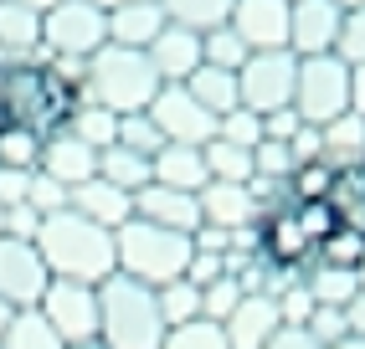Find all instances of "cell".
<instances>
[{
  "mask_svg": "<svg viewBox=\"0 0 365 349\" xmlns=\"http://www.w3.org/2000/svg\"><path fill=\"white\" fill-rule=\"evenodd\" d=\"M252 252L267 272H288V278H299V272L314 267L319 257L324 236L339 226V216L329 201H294V195H283V185L267 195V206H257V221H252Z\"/></svg>",
  "mask_w": 365,
  "mask_h": 349,
  "instance_id": "6da1fadb",
  "label": "cell"
},
{
  "mask_svg": "<svg viewBox=\"0 0 365 349\" xmlns=\"http://www.w3.org/2000/svg\"><path fill=\"white\" fill-rule=\"evenodd\" d=\"M78 78L72 72H62L57 62H11L6 67V93H0V113H6L11 123H26V129H36L41 139H52L67 129L72 108H78Z\"/></svg>",
  "mask_w": 365,
  "mask_h": 349,
  "instance_id": "7a4b0ae2",
  "label": "cell"
},
{
  "mask_svg": "<svg viewBox=\"0 0 365 349\" xmlns=\"http://www.w3.org/2000/svg\"><path fill=\"white\" fill-rule=\"evenodd\" d=\"M36 252H41L46 272L62 278V283H88V288H98V283H108L113 272H118V262H113V231L83 221L78 211H52V216H41Z\"/></svg>",
  "mask_w": 365,
  "mask_h": 349,
  "instance_id": "3957f363",
  "label": "cell"
},
{
  "mask_svg": "<svg viewBox=\"0 0 365 349\" xmlns=\"http://www.w3.org/2000/svg\"><path fill=\"white\" fill-rule=\"evenodd\" d=\"M165 83L155 78V67L144 52H129V46H103L83 62V78H78V98L83 103H98L108 113H144L155 103V93Z\"/></svg>",
  "mask_w": 365,
  "mask_h": 349,
  "instance_id": "277c9868",
  "label": "cell"
},
{
  "mask_svg": "<svg viewBox=\"0 0 365 349\" xmlns=\"http://www.w3.org/2000/svg\"><path fill=\"white\" fill-rule=\"evenodd\" d=\"M165 318L155 303V288H144L124 272L98 283V344L108 349H160L165 344Z\"/></svg>",
  "mask_w": 365,
  "mask_h": 349,
  "instance_id": "5b68a950",
  "label": "cell"
},
{
  "mask_svg": "<svg viewBox=\"0 0 365 349\" xmlns=\"http://www.w3.org/2000/svg\"><path fill=\"white\" fill-rule=\"evenodd\" d=\"M190 252H196V241H190V236L150 226V221H139V216H129L124 226L113 231V262H118V272L134 278V283H144V288L180 283L185 267H190Z\"/></svg>",
  "mask_w": 365,
  "mask_h": 349,
  "instance_id": "8992f818",
  "label": "cell"
},
{
  "mask_svg": "<svg viewBox=\"0 0 365 349\" xmlns=\"http://www.w3.org/2000/svg\"><path fill=\"white\" fill-rule=\"evenodd\" d=\"M108 46V11L88 0H62L57 11L41 16V57L46 62H88Z\"/></svg>",
  "mask_w": 365,
  "mask_h": 349,
  "instance_id": "52a82bcc",
  "label": "cell"
},
{
  "mask_svg": "<svg viewBox=\"0 0 365 349\" xmlns=\"http://www.w3.org/2000/svg\"><path fill=\"white\" fill-rule=\"evenodd\" d=\"M294 113H299V123H314V129H324V123H334L339 113H350V67L334 52L299 57Z\"/></svg>",
  "mask_w": 365,
  "mask_h": 349,
  "instance_id": "ba28073f",
  "label": "cell"
},
{
  "mask_svg": "<svg viewBox=\"0 0 365 349\" xmlns=\"http://www.w3.org/2000/svg\"><path fill=\"white\" fill-rule=\"evenodd\" d=\"M294 83H299V57L294 52H252L237 72V98L242 108L267 118L294 108Z\"/></svg>",
  "mask_w": 365,
  "mask_h": 349,
  "instance_id": "9c48e42d",
  "label": "cell"
},
{
  "mask_svg": "<svg viewBox=\"0 0 365 349\" xmlns=\"http://www.w3.org/2000/svg\"><path fill=\"white\" fill-rule=\"evenodd\" d=\"M36 313L52 323V334L62 344H88V339H98V288H88V283H62L52 278L41 293V303Z\"/></svg>",
  "mask_w": 365,
  "mask_h": 349,
  "instance_id": "30bf717a",
  "label": "cell"
},
{
  "mask_svg": "<svg viewBox=\"0 0 365 349\" xmlns=\"http://www.w3.org/2000/svg\"><path fill=\"white\" fill-rule=\"evenodd\" d=\"M150 113V123L160 129L165 144H180V149H206L216 139V118L196 103V98L185 93V83H165L155 93V103L144 108Z\"/></svg>",
  "mask_w": 365,
  "mask_h": 349,
  "instance_id": "8fae6325",
  "label": "cell"
},
{
  "mask_svg": "<svg viewBox=\"0 0 365 349\" xmlns=\"http://www.w3.org/2000/svg\"><path fill=\"white\" fill-rule=\"evenodd\" d=\"M52 272H46L36 241H16V236H0V298L21 313V308H36Z\"/></svg>",
  "mask_w": 365,
  "mask_h": 349,
  "instance_id": "7c38bea8",
  "label": "cell"
},
{
  "mask_svg": "<svg viewBox=\"0 0 365 349\" xmlns=\"http://www.w3.org/2000/svg\"><path fill=\"white\" fill-rule=\"evenodd\" d=\"M339 16H345V11H339L334 0H294V6H288V52H294V57L334 52Z\"/></svg>",
  "mask_w": 365,
  "mask_h": 349,
  "instance_id": "4fadbf2b",
  "label": "cell"
},
{
  "mask_svg": "<svg viewBox=\"0 0 365 349\" xmlns=\"http://www.w3.org/2000/svg\"><path fill=\"white\" fill-rule=\"evenodd\" d=\"M227 26L247 52H288V0H237Z\"/></svg>",
  "mask_w": 365,
  "mask_h": 349,
  "instance_id": "5bb4252c",
  "label": "cell"
},
{
  "mask_svg": "<svg viewBox=\"0 0 365 349\" xmlns=\"http://www.w3.org/2000/svg\"><path fill=\"white\" fill-rule=\"evenodd\" d=\"M134 216L150 221V226H165V231H180V236H196L201 231V201L185 190H165V185H144L134 190Z\"/></svg>",
  "mask_w": 365,
  "mask_h": 349,
  "instance_id": "9a60e30c",
  "label": "cell"
},
{
  "mask_svg": "<svg viewBox=\"0 0 365 349\" xmlns=\"http://www.w3.org/2000/svg\"><path fill=\"white\" fill-rule=\"evenodd\" d=\"M201 201V226H216V231H252L257 221V195L247 185H227V180H206V190L196 195Z\"/></svg>",
  "mask_w": 365,
  "mask_h": 349,
  "instance_id": "2e32d148",
  "label": "cell"
},
{
  "mask_svg": "<svg viewBox=\"0 0 365 349\" xmlns=\"http://www.w3.org/2000/svg\"><path fill=\"white\" fill-rule=\"evenodd\" d=\"M278 329H283V318H278V298L273 293H242V303L222 323L227 349H262Z\"/></svg>",
  "mask_w": 365,
  "mask_h": 349,
  "instance_id": "e0dca14e",
  "label": "cell"
},
{
  "mask_svg": "<svg viewBox=\"0 0 365 349\" xmlns=\"http://www.w3.org/2000/svg\"><path fill=\"white\" fill-rule=\"evenodd\" d=\"M46 180H57L62 190H78V185H88L93 174H98V149H88L83 139H72L67 129L62 134H52L41 144V165H36Z\"/></svg>",
  "mask_w": 365,
  "mask_h": 349,
  "instance_id": "ac0fdd59",
  "label": "cell"
},
{
  "mask_svg": "<svg viewBox=\"0 0 365 349\" xmlns=\"http://www.w3.org/2000/svg\"><path fill=\"white\" fill-rule=\"evenodd\" d=\"M67 211H78L83 221H93V226H103V231H118L134 216V195L118 190V185H108L103 174H93L88 185L67 190Z\"/></svg>",
  "mask_w": 365,
  "mask_h": 349,
  "instance_id": "d6986e66",
  "label": "cell"
},
{
  "mask_svg": "<svg viewBox=\"0 0 365 349\" xmlns=\"http://www.w3.org/2000/svg\"><path fill=\"white\" fill-rule=\"evenodd\" d=\"M150 67H155V78L160 83H185L190 72L201 67V36L196 31H185V26H165L155 41H150Z\"/></svg>",
  "mask_w": 365,
  "mask_h": 349,
  "instance_id": "ffe728a7",
  "label": "cell"
},
{
  "mask_svg": "<svg viewBox=\"0 0 365 349\" xmlns=\"http://www.w3.org/2000/svg\"><path fill=\"white\" fill-rule=\"evenodd\" d=\"M170 26L160 0H139V6L108 11V46H129V52H150V41Z\"/></svg>",
  "mask_w": 365,
  "mask_h": 349,
  "instance_id": "44dd1931",
  "label": "cell"
},
{
  "mask_svg": "<svg viewBox=\"0 0 365 349\" xmlns=\"http://www.w3.org/2000/svg\"><path fill=\"white\" fill-rule=\"evenodd\" d=\"M0 57L6 62L41 57V16L21 0H0Z\"/></svg>",
  "mask_w": 365,
  "mask_h": 349,
  "instance_id": "7402d4cb",
  "label": "cell"
},
{
  "mask_svg": "<svg viewBox=\"0 0 365 349\" xmlns=\"http://www.w3.org/2000/svg\"><path fill=\"white\" fill-rule=\"evenodd\" d=\"M150 180L165 185V190H185V195H201L206 190V160L201 149H180V144H165L160 155L150 160Z\"/></svg>",
  "mask_w": 365,
  "mask_h": 349,
  "instance_id": "603a6c76",
  "label": "cell"
},
{
  "mask_svg": "<svg viewBox=\"0 0 365 349\" xmlns=\"http://www.w3.org/2000/svg\"><path fill=\"white\" fill-rule=\"evenodd\" d=\"M185 93L196 98V103L211 113V118H227L232 108H242V98H237V72H222V67H196L185 78Z\"/></svg>",
  "mask_w": 365,
  "mask_h": 349,
  "instance_id": "cb8c5ba5",
  "label": "cell"
},
{
  "mask_svg": "<svg viewBox=\"0 0 365 349\" xmlns=\"http://www.w3.org/2000/svg\"><path fill=\"white\" fill-rule=\"evenodd\" d=\"M319 139H324V165L329 170H345V165H355L360 155H365V113H339L334 123H324L319 129Z\"/></svg>",
  "mask_w": 365,
  "mask_h": 349,
  "instance_id": "d4e9b609",
  "label": "cell"
},
{
  "mask_svg": "<svg viewBox=\"0 0 365 349\" xmlns=\"http://www.w3.org/2000/svg\"><path fill=\"white\" fill-rule=\"evenodd\" d=\"M329 206H334V216L345 221L350 231H360V236H365V155H360L355 165H345V170H334Z\"/></svg>",
  "mask_w": 365,
  "mask_h": 349,
  "instance_id": "484cf974",
  "label": "cell"
},
{
  "mask_svg": "<svg viewBox=\"0 0 365 349\" xmlns=\"http://www.w3.org/2000/svg\"><path fill=\"white\" fill-rule=\"evenodd\" d=\"M232 6H237V0H160V11H165L170 26H185V31H196V36L227 26Z\"/></svg>",
  "mask_w": 365,
  "mask_h": 349,
  "instance_id": "4316f807",
  "label": "cell"
},
{
  "mask_svg": "<svg viewBox=\"0 0 365 349\" xmlns=\"http://www.w3.org/2000/svg\"><path fill=\"white\" fill-rule=\"evenodd\" d=\"M304 288L314 298V308H345L350 298L365 288V278H360V272H345V267H319V262H314L304 272Z\"/></svg>",
  "mask_w": 365,
  "mask_h": 349,
  "instance_id": "83f0119b",
  "label": "cell"
},
{
  "mask_svg": "<svg viewBox=\"0 0 365 349\" xmlns=\"http://www.w3.org/2000/svg\"><path fill=\"white\" fill-rule=\"evenodd\" d=\"M67 134L103 155V149L118 144V113H108V108H98V103H78V108H72V118H67Z\"/></svg>",
  "mask_w": 365,
  "mask_h": 349,
  "instance_id": "f1b7e54d",
  "label": "cell"
},
{
  "mask_svg": "<svg viewBox=\"0 0 365 349\" xmlns=\"http://www.w3.org/2000/svg\"><path fill=\"white\" fill-rule=\"evenodd\" d=\"M41 134L26 129V123H11L6 118V129H0V170H21V174H31L41 165Z\"/></svg>",
  "mask_w": 365,
  "mask_h": 349,
  "instance_id": "f546056e",
  "label": "cell"
},
{
  "mask_svg": "<svg viewBox=\"0 0 365 349\" xmlns=\"http://www.w3.org/2000/svg\"><path fill=\"white\" fill-rule=\"evenodd\" d=\"M206 160V174L211 180H227V185H252V149H237L227 139H211L201 149Z\"/></svg>",
  "mask_w": 365,
  "mask_h": 349,
  "instance_id": "4dcf8cb0",
  "label": "cell"
},
{
  "mask_svg": "<svg viewBox=\"0 0 365 349\" xmlns=\"http://www.w3.org/2000/svg\"><path fill=\"white\" fill-rule=\"evenodd\" d=\"M98 174H103V180L108 185H118V190H144V185H150V160H144V155H134V149H103V155H98Z\"/></svg>",
  "mask_w": 365,
  "mask_h": 349,
  "instance_id": "1f68e13d",
  "label": "cell"
},
{
  "mask_svg": "<svg viewBox=\"0 0 365 349\" xmlns=\"http://www.w3.org/2000/svg\"><path fill=\"white\" fill-rule=\"evenodd\" d=\"M0 349H67V344L52 334V323H46L36 308H21L11 318V329L0 334Z\"/></svg>",
  "mask_w": 365,
  "mask_h": 349,
  "instance_id": "d6a6232c",
  "label": "cell"
},
{
  "mask_svg": "<svg viewBox=\"0 0 365 349\" xmlns=\"http://www.w3.org/2000/svg\"><path fill=\"white\" fill-rule=\"evenodd\" d=\"M155 303H160V318H165V329H180V323H196L201 318V288L196 283H165L155 288Z\"/></svg>",
  "mask_w": 365,
  "mask_h": 349,
  "instance_id": "836d02e7",
  "label": "cell"
},
{
  "mask_svg": "<svg viewBox=\"0 0 365 349\" xmlns=\"http://www.w3.org/2000/svg\"><path fill=\"white\" fill-rule=\"evenodd\" d=\"M314 262H319V267H345V272H360V278H365V236L339 221V226L324 236V246H319Z\"/></svg>",
  "mask_w": 365,
  "mask_h": 349,
  "instance_id": "e575fe53",
  "label": "cell"
},
{
  "mask_svg": "<svg viewBox=\"0 0 365 349\" xmlns=\"http://www.w3.org/2000/svg\"><path fill=\"white\" fill-rule=\"evenodd\" d=\"M247 57H252V52H247V41H242L232 26H216V31L201 36V62H206V67L242 72V62H247Z\"/></svg>",
  "mask_w": 365,
  "mask_h": 349,
  "instance_id": "d590c367",
  "label": "cell"
},
{
  "mask_svg": "<svg viewBox=\"0 0 365 349\" xmlns=\"http://www.w3.org/2000/svg\"><path fill=\"white\" fill-rule=\"evenodd\" d=\"M118 149H134V155H144V160L160 155L165 139H160V129L150 123V113H124V118H118Z\"/></svg>",
  "mask_w": 365,
  "mask_h": 349,
  "instance_id": "8d00e7d4",
  "label": "cell"
},
{
  "mask_svg": "<svg viewBox=\"0 0 365 349\" xmlns=\"http://www.w3.org/2000/svg\"><path fill=\"white\" fill-rule=\"evenodd\" d=\"M160 349H227V334H222V323H180V329H170Z\"/></svg>",
  "mask_w": 365,
  "mask_h": 349,
  "instance_id": "74e56055",
  "label": "cell"
},
{
  "mask_svg": "<svg viewBox=\"0 0 365 349\" xmlns=\"http://www.w3.org/2000/svg\"><path fill=\"white\" fill-rule=\"evenodd\" d=\"M334 57L345 62V67H360V62H365V11H345V16H339Z\"/></svg>",
  "mask_w": 365,
  "mask_h": 349,
  "instance_id": "f35d334b",
  "label": "cell"
},
{
  "mask_svg": "<svg viewBox=\"0 0 365 349\" xmlns=\"http://www.w3.org/2000/svg\"><path fill=\"white\" fill-rule=\"evenodd\" d=\"M237 303H242V283L237 278H216L211 288H201V318L206 323H227Z\"/></svg>",
  "mask_w": 365,
  "mask_h": 349,
  "instance_id": "ab89813d",
  "label": "cell"
},
{
  "mask_svg": "<svg viewBox=\"0 0 365 349\" xmlns=\"http://www.w3.org/2000/svg\"><path fill=\"white\" fill-rule=\"evenodd\" d=\"M216 139H227L237 149H257L262 144V118L247 113V108H232L227 118H216Z\"/></svg>",
  "mask_w": 365,
  "mask_h": 349,
  "instance_id": "60d3db41",
  "label": "cell"
},
{
  "mask_svg": "<svg viewBox=\"0 0 365 349\" xmlns=\"http://www.w3.org/2000/svg\"><path fill=\"white\" fill-rule=\"evenodd\" d=\"M273 298H278V318H283V329H304V323H309L314 298H309L304 278H299V283H288V288H283V293H273Z\"/></svg>",
  "mask_w": 365,
  "mask_h": 349,
  "instance_id": "b9f144b4",
  "label": "cell"
},
{
  "mask_svg": "<svg viewBox=\"0 0 365 349\" xmlns=\"http://www.w3.org/2000/svg\"><path fill=\"white\" fill-rule=\"evenodd\" d=\"M304 329H309V339L319 344V349H329V344H339V339L350 334L345 329V308H314Z\"/></svg>",
  "mask_w": 365,
  "mask_h": 349,
  "instance_id": "7bdbcfd3",
  "label": "cell"
},
{
  "mask_svg": "<svg viewBox=\"0 0 365 349\" xmlns=\"http://www.w3.org/2000/svg\"><path fill=\"white\" fill-rule=\"evenodd\" d=\"M26 206H31L36 216H52V211H67V190H62L57 180H46V174L36 170V174H31V190H26Z\"/></svg>",
  "mask_w": 365,
  "mask_h": 349,
  "instance_id": "ee69618b",
  "label": "cell"
},
{
  "mask_svg": "<svg viewBox=\"0 0 365 349\" xmlns=\"http://www.w3.org/2000/svg\"><path fill=\"white\" fill-rule=\"evenodd\" d=\"M216 278H227V252H190L185 283H196V288H211Z\"/></svg>",
  "mask_w": 365,
  "mask_h": 349,
  "instance_id": "f6af8a7d",
  "label": "cell"
},
{
  "mask_svg": "<svg viewBox=\"0 0 365 349\" xmlns=\"http://www.w3.org/2000/svg\"><path fill=\"white\" fill-rule=\"evenodd\" d=\"M36 231H41V216H36L31 206H11V211H6V231H0V236H16V241H36Z\"/></svg>",
  "mask_w": 365,
  "mask_h": 349,
  "instance_id": "bcb514c9",
  "label": "cell"
},
{
  "mask_svg": "<svg viewBox=\"0 0 365 349\" xmlns=\"http://www.w3.org/2000/svg\"><path fill=\"white\" fill-rule=\"evenodd\" d=\"M36 174V170H31ZM31 174H21V170H0V206H26V190H31Z\"/></svg>",
  "mask_w": 365,
  "mask_h": 349,
  "instance_id": "7dc6e473",
  "label": "cell"
},
{
  "mask_svg": "<svg viewBox=\"0 0 365 349\" xmlns=\"http://www.w3.org/2000/svg\"><path fill=\"white\" fill-rule=\"evenodd\" d=\"M262 349H319V344L309 339V329H278V334L267 339Z\"/></svg>",
  "mask_w": 365,
  "mask_h": 349,
  "instance_id": "c3c4849f",
  "label": "cell"
},
{
  "mask_svg": "<svg viewBox=\"0 0 365 349\" xmlns=\"http://www.w3.org/2000/svg\"><path fill=\"white\" fill-rule=\"evenodd\" d=\"M345 329H350V339H365V288L345 303Z\"/></svg>",
  "mask_w": 365,
  "mask_h": 349,
  "instance_id": "681fc988",
  "label": "cell"
},
{
  "mask_svg": "<svg viewBox=\"0 0 365 349\" xmlns=\"http://www.w3.org/2000/svg\"><path fill=\"white\" fill-rule=\"evenodd\" d=\"M350 113H365V62L350 67Z\"/></svg>",
  "mask_w": 365,
  "mask_h": 349,
  "instance_id": "f907efd6",
  "label": "cell"
},
{
  "mask_svg": "<svg viewBox=\"0 0 365 349\" xmlns=\"http://www.w3.org/2000/svg\"><path fill=\"white\" fill-rule=\"evenodd\" d=\"M21 6H31L36 16H46V11H57V6H62V0H21Z\"/></svg>",
  "mask_w": 365,
  "mask_h": 349,
  "instance_id": "816d5d0a",
  "label": "cell"
},
{
  "mask_svg": "<svg viewBox=\"0 0 365 349\" xmlns=\"http://www.w3.org/2000/svg\"><path fill=\"white\" fill-rule=\"evenodd\" d=\"M88 6H98V11H118V6H139V0H88Z\"/></svg>",
  "mask_w": 365,
  "mask_h": 349,
  "instance_id": "f5cc1de1",
  "label": "cell"
},
{
  "mask_svg": "<svg viewBox=\"0 0 365 349\" xmlns=\"http://www.w3.org/2000/svg\"><path fill=\"white\" fill-rule=\"evenodd\" d=\"M11 318H16V308L6 303V298H0V334H6V329H11Z\"/></svg>",
  "mask_w": 365,
  "mask_h": 349,
  "instance_id": "db71d44e",
  "label": "cell"
},
{
  "mask_svg": "<svg viewBox=\"0 0 365 349\" xmlns=\"http://www.w3.org/2000/svg\"><path fill=\"white\" fill-rule=\"evenodd\" d=\"M329 349H365V339H350V334H345V339H339V344H329Z\"/></svg>",
  "mask_w": 365,
  "mask_h": 349,
  "instance_id": "11a10c76",
  "label": "cell"
},
{
  "mask_svg": "<svg viewBox=\"0 0 365 349\" xmlns=\"http://www.w3.org/2000/svg\"><path fill=\"white\" fill-rule=\"evenodd\" d=\"M339 11H365V0H334Z\"/></svg>",
  "mask_w": 365,
  "mask_h": 349,
  "instance_id": "9f6ffc18",
  "label": "cell"
},
{
  "mask_svg": "<svg viewBox=\"0 0 365 349\" xmlns=\"http://www.w3.org/2000/svg\"><path fill=\"white\" fill-rule=\"evenodd\" d=\"M67 349H108V344H98V339H88V344H67Z\"/></svg>",
  "mask_w": 365,
  "mask_h": 349,
  "instance_id": "6f0895ef",
  "label": "cell"
},
{
  "mask_svg": "<svg viewBox=\"0 0 365 349\" xmlns=\"http://www.w3.org/2000/svg\"><path fill=\"white\" fill-rule=\"evenodd\" d=\"M6 67H11V62H6V57H0V93H6Z\"/></svg>",
  "mask_w": 365,
  "mask_h": 349,
  "instance_id": "680465c9",
  "label": "cell"
},
{
  "mask_svg": "<svg viewBox=\"0 0 365 349\" xmlns=\"http://www.w3.org/2000/svg\"><path fill=\"white\" fill-rule=\"evenodd\" d=\"M0 231H6V206H0Z\"/></svg>",
  "mask_w": 365,
  "mask_h": 349,
  "instance_id": "91938a15",
  "label": "cell"
},
{
  "mask_svg": "<svg viewBox=\"0 0 365 349\" xmlns=\"http://www.w3.org/2000/svg\"><path fill=\"white\" fill-rule=\"evenodd\" d=\"M0 129H6V113H0Z\"/></svg>",
  "mask_w": 365,
  "mask_h": 349,
  "instance_id": "94428289",
  "label": "cell"
},
{
  "mask_svg": "<svg viewBox=\"0 0 365 349\" xmlns=\"http://www.w3.org/2000/svg\"><path fill=\"white\" fill-rule=\"evenodd\" d=\"M288 6H294V0H288Z\"/></svg>",
  "mask_w": 365,
  "mask_h": 349,
  "instance_id": "6125c7cd",
  "label": "cell"
}]
</instances>
